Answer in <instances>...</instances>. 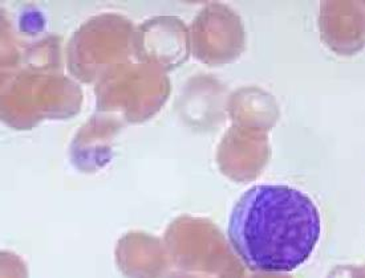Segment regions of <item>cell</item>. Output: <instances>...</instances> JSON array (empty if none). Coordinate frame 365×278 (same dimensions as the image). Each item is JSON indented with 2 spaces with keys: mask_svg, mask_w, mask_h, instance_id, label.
I'll use <instances>...</instances> for the list:
<instances>
[{
  "mask_svg": "<svg viewBox=\"0 0 365 278\" xmlns=\"http://www.w3.org/2000/svg\"><path fill=\"white\" fill-rule=\"evenodd\" d=\"M322 219L306 193L280 184L251 187L234 205L227 236L251 270L284 273L299 268L317 247Z\"/></svg>",
  "mask_w": 365,
  "mask_h": 278,
  "instance_id": "cell-1",
  "label": "cell"
}]
</instances>
